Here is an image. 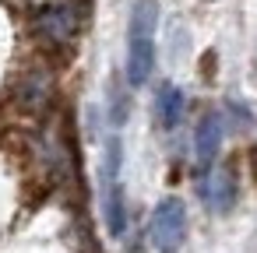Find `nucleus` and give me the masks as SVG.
I'll list each match as a JSON object with an SVG mask.
<instances>
[{
	"mask_svg": "<svg viewBox=\"0 0 257 253\" xmlns=\"http://www.w3.org/2000/svg\"><path fill=\"white\" fill-rule=\"evenodd\" d=\"M39 32L53 46H71L81 32V4L74 0H60V4H46L39 11Z\"/></svg>",
	"mask_w": 257,
	"mask_h": 253,
	"instance_id": "obj_4",
	"label": "nucleus"
},
{
	"mask_svg": "<svg viewBox=\"0 0 257 253\" xmlns=\"http://www.w3.org/2000/svg\"><path fill=\"white\" fill-rule=\"evenodd\" d=\"M218 148H222V116H218V113H204L201 123H197V134H194L197 162L208 169V165L218 158Z\"/></svg>",
	"mask_w": 257,
	"mask_h": 253,
	"instance_id": "obj_6",
	"label": "nucleus"
},
{
	"mask_svg": "<svg viewBox=\"0 0 257 253\" xmlns=\"http://www.w3.org/2000/svg\"><path fill=\"white\" fill-rule=\"evenodd\" d=\"M183 109H187V99H183V92H180L176 85H162V88H159V95H155V113H159V123H162L166 130L180 127V120H183Z\"/></svg>",
	"mask_w": 257,
	"mask_h": 253,
	"instance_id": "obj_7",
	"label": "nucleus"
},
{
	"mask_svg": "<svg viewBox=\"0 0 257 253\" xmlns=\"http://www.w3.org/2000/svg\"><path fill=\"white\" fill-rule=\"evenodd\" d=\"M197 193H201V200L211 207V211H229L232 207V200H236V179H232V172H225V169H204L201 172V183H197Z\"/></svg>",
	"mask_w": 257,
	"mask_h": 253,
	"instance_id": "obj_5",
	"label": "nucleus"
},
{
	"mask_svg": "<svg viewBox=\"0 0 257 253\" xmlns=\"http://www.w3.org/2000/svg\"><path fill=\"white\" fill-rule=\"evenodd\" d=\"M155 29H159V0H134L127 25V81L141 88L155 71Z\"/></svg>",
	"mask_w": 257,
	"mask_h": 253,
	"instance_id": "obj_1",
	"label": "nucleus"
},
{
	"mask_svg": "<svg viewBox=\"0 0 257 253\" xmlns=\"http://www.w3.org/2000/svg\"><path fill=\"white\" fill-rule=\"evenodd\" d=\"M127 92H123V85H113L109 88V120H113V127H120L123 120H127Z\"/></svg>",
	"mask_w": 257,
	"mask_h": 253,
	"instance_id": "obj_8",
	"label": "nucleus"
},
{
	"mask_svg": "<svg viewBox=\"0 0 257 253\" xmlns=\"http://www.w3.org/2000/svg\"><path fill=\"white\" fill-rule=\"evenodd\" d=\"M148 239L159 253H176L187 239V204L180 197H166L148 221Z\"/></svg>",
	"mask_w": 257,
	"mask_h": 253,
	"instance_id": "obj_3",
	"label": "nucleus"
},
{
	"mask_svg": "<svg viewBox=\"0 0 257 253\" xmlns=\"http://www.w3.org/2000/svg\"><path fill=\"white\" fill-rule=\"evenodd\" d=\"M120 162H123L120 137H109L106 141V155H102V218H106L109 235H116V239L127 232V204H123Z\"/></svg>",
	"mask_w": 257,
	"mask_h": 253,
	"instance_id": "obj_2",
	"label": "nucleus"
}]
</instances>
